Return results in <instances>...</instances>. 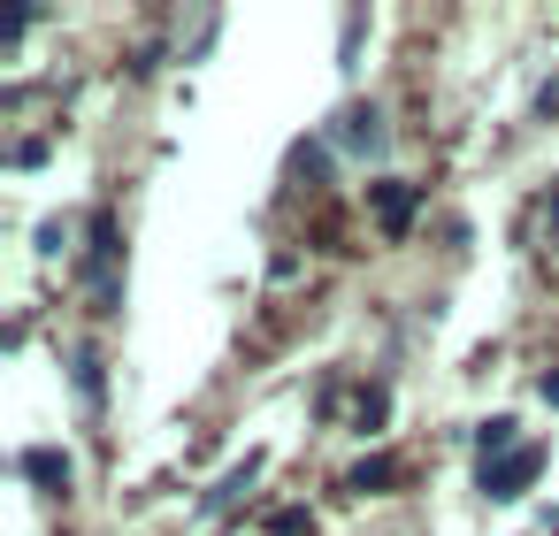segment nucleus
<instances>
[{
  "label": "nucleus",
  "mask_w": 559,
  "mask_h": 536,
  "mask_svg": "<svg viewBox=\"0 0 559 536\" xmlns=\"http://www.w3.org/2000/svg\"><path fill=\"white\" fill-rule=\"evenodd\" d=\"M536 475H544V452H536V444H521V452H506V460H490V467H483V498H521Z\"/></svg>",
  "instance_id": "obj_1"
},
{
  "label": "nucleus",
  "mask_w": 559,
  "mask_h": 536,
  "mask_svg": "<svg viewBox=\"0 0 559 536\" xmlns=\"http://www.w3.org/2000/svg\"><path fill=\"white\" fill-rule=\"evenodd\" d=\"M85 276H93L100 314H108L116 307V215H93V261H85Z\"/></svg>",
  "instance_id": "obj_2"
},
{
  "label": "nucleus",
  "mask_w": 559,
  "mask_h": 536,
  "mask_svg": "<svg viewBox=\"0 0 559 536\" xmlns=\"http://www.w3.org/2000/svg\"><path fill=\"white\" fill-rule=\"evenodd\" d=\"M368 207H376V223H383V230L399 238V230L414 223V207H421V200H414V184H399V177H383V184H368Z\"/></svg>",
  "instance_id": "obj_3"
},
{
  "label": "nucleus",
  "mask_w": 559,
  "mask_h": 536,
  "mask_svg": "<svg viewBox=\"0 0 559 536\" xmlns=\"http://www.w3.org/2000/svg\"><path fill=\"white\" fill-rule=\"evenodd\" d=\"M383 139H391V131H383L376 108H345V116H337V146H345V154H383Z\"/></svg>",
  "instance_id": "obj_4"
},
{
  "label": "nucleus",
  "mask_w": 559,
  "mask_h": 536,
  "mask_svg": "<svg viewBox=\"0 0 559 536\" xmlns=\"http://www.w3.org/2000/svg\"><path fill=\"white\" fill-rule=\"evenodd\" d=\"M16 467H24L39 490H70V452H62V444H32Z\"/></svg>",
  "instance_id": "obj_5"
},
{
  "label": "nucleus",
  "mask_w": 559,
  "mask_h": 536,
  "mask_svg": "<svg viewBox=\"0 0 559 536\" xmlns=\"http://www.w3.org/2000/svg\"><path fill=\"white\" fill-rule=\"evenodd\" d=\"M513 429H521L513 414H490V421L475 429V452H483V467H490V460H506V452H521V444H513Z\"/></svg>",
  "instance_id": "obj_6"
},
{
  "label": "nucleus",
  "mask_w": 559,
  "mask_h": 536,
  "mask_svg": "<svg viewBox=\"0 0 559 536\" xmlns=\"http://www.w3.org/2000/svg\"><path fill=\"white\" fill-rule=\"evenodd\" d=\"M391 483H399V460H383V452L353 467V490H391Z\"/></svg>",
  "instance_id": "obj_7"
},
{
  "label": "nucleus",
  "mask_w": 559,
  "mask_h": 536,
  "mask_svg": "<svg viewBox=\"0 0 559 536\" xmlns=\"http://www.w3.org/2000/svg\"><path fill=\"white\" fill-rule=\"evenodd\" d=\"M307 528H314V521H307L299 505H284V513H269V536H307Z\"/></svg>",
  "instance_id": "obj_8"
},
{
  "label": "nucleus",
  "mask_w": 559,
  "mask_h": 536,
  "mask_svg": "<svg viewBox=\"0 0 559 536\" xmlns=\"http://www.w3.org/2000/svg\"><path fill=\"white\" fill-rule=\"evenodd\" d=\"M544 398H551V406H559V376H544Z\"/></svg>",
  "instance_id": "obj_9"
},
{
  "label": "nucleus",
  "mask_w": 559,
  "mask_h": 536,
  "mask_svg": "<svg viewBox=\"0 0 559 536\" xmlns=\"http://www.w3.org/2000/svg\"><path fill=\"white\" fill-rule=\"evenodd\" d=\"M551 230H559V207H551Z\"/></svg>",
  "instance_id": "obj_10"
}]
</instances>
